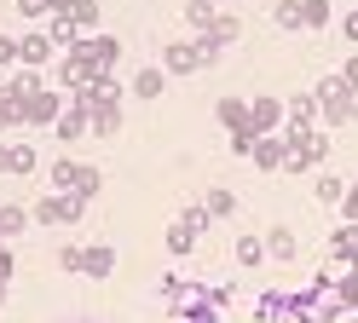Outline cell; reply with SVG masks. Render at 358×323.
<instances>
[{
    "label": "cell",
    "mask_w": 358,
    "mask_h": 323,
    "mask_svg": "<svg viewBox=\"0 0 358 323\" xmlns=\"http://www.w3.org/2000/svg\"><path fill=\"white\" fill-rule=\"evenodd\" d=\"M81 208H87V202H81L76 191H52V196L35 202L29 220H35V225H64V220H81Z\"/></svg>",
    "instance_id": "6da1fadb"
},
{
    "label": "cell",
    "mask_w": 358,
    "mask_h": 323,
    "mask_svg": "<svg viewBox=\"0 0 358 323\" xmlns=\"http://www.w3.org/2000/svg\"><path fill=\"white\" fill-rule=\"evenodd\" d=\"M58 110H64L58 92H52V87H35L29 99H24V122H29V127H47V122H52V127H58Z\"/></svg>",
    "instance_id": "7a4b0ae2"
},
{
    "label": "cell",
    "mask_w": 358,
    "mask_h": 323,
    "mask_svg": "<svg viewBox=\"0 0 358 323\" xmlns=\"http://www.w3.org/2000/svg\"><path fill=\"white\" fill-rule=\"evenodd\" d=\"M203 220H208L203 208H185V214H179V220L168 225V248H173V254H185V248L196 243V231H203Z\"/></svg>",
    "instance_id": "3957f363"
},
{
    "label": "cell",
    "mask_w": 358,
    "mask_h": 323,
    "mask_svg": "<svg viewBox=\"0 0 358 323\" xmlns=\"http://www.w3.org/2000/svg\"><path fill=\"white\" fill-rule=\"evenodd\" d=\"M0 173H35V145H24V138L0 145Z\"/></svg>",
    "instance_id": "277c9868"
},
{
    "label": "cell",
    "mask_w": 358,
    "mask_h": 323,
    "mask_svg": "<svg viewBox=\"0 0 358 323\" xmlns=\"http://www.w3.org/2000/svg\"><path fill=\"white\" fill-rule=\"evenodd\" d=\"M47 58H52V35H47V29H35V35H24V41H17V64H24V69L47 64Z\"/></svg>",
    "instance_id": "5b68a950"
},
{
    "label": "cell",
    "mask_w": 358,
    "mask_h": 323,
    "mask_svg": "<svg viewBox=\"0 0 358 323\" xmlns=\"http://www.w3.org/2000/svg\"><path fill=\"white\" fill-rule=\"evenodd\" d=\"M81 271L87 277H110V271H116V248H110V243H87L81 248Z\"/></svg>",
    "instance_id": "8992f818"
},
{
    "label": "cell",
    "mask_w": 358,
    "mask_h": 323,
    "mask_svg": "<svg viewBox=\"0 0 358 323\" xmlns=\"http://www.w3.org/2000/svg\"><path fill=\"white\" fill-rule=\"evenodd\" d=\"M87 122H93V110H87L81 99H70V104H64V115H58V138H81Z\"/></svg>",
    "instance_id": "52a82bcc"
},
{
    "label": "cell",
    "mask_w": 358,
    "mask_h": 323,
    "mask_svg": "<svg viewBox=\"0 0 358 323\" xmlns=\"http://www.w3.org/2000/svg\"><path fill=\"white\" fill-rule=\"evenodd\" d=\"M283 122V104L278 99H255L249 104V133H266V127H278Z\"/></svg>",
    "instance_id": "ba28073f"
},
{
    "label": "cell",
    "mask_w": 358,
    "mask_h": 323,
    "mask_svg": "<svg viewBox=\"0 0 358 323\" xmlns=\"http://www.w3.org/2000/svg\"><path fill=\"white\" fill-rule=\"evenodd\" d=\"M87 52H93V64L110 76V64L122 58V41H116V35H93V41H87Z\"/></svg>",
    "instance_id": "9c48e42d"
},
{
    "label": "cell",
    "mask_w": 358,
    "mask_h": 323,
    "mask_svg": "<svg viewBox=\"0 0 358 323\" xmlns=\"http://www.w3.org/2000/svg\"><path fill=\"white\" fill-rule=\"evenodd\" d=\"M162 81H168V69H162V64H145L139 76H133V92H139V99H156V92H162Z\"/></svg>",
    "instance_id": "30bf717a"
},
{
    "label": "cell",
    "mask_w": 358,
    "mask_h": 323,
    "mask_svg": "<svg viewBox=\"0 0 358 323\" xmlns=\"http://www.w3.org/2000/svg\"><path fill=\"white\" fill-rule=\"evenodd\" d=\"M29 225V208H17V202H0V243L17 237V231Z\"/></svg>",
    "instance_id": "8fae6325"
},
{
    "label": "cell",
    "mask_w": 358,
    "mask_h": 323,
    "mask_svg": "<svg viewBox=\"0 0 358 323\" xmlns=\"http://www.w3.org/2000/svg\"><path fill=\"white\" fill-rule=\"evenodd\" d=\"M231 208H237V196L226 191V185H220V191H208V196H203V214H208V220H226Z\"/></svg>",
    "instance_id": "7c38bea8"
},
{
    "label": "cell",
    "mask_w": 358,
    "mask_h": 323,
    "mask_svg": "<svg viewBox=\"0 0 358 323\" xmlns=\"http://www.w3.org/2000/svg\"><path fill=\"white\" fill-rule=\"evenodd\" d=\"M52 179H58V191H76V179H81V162H76V156H58V162H52Z\"/></svg>",
    "instance_id": "4fadbf2b"
},
{
    "label": "cell",
    "mask_w": 358,
    "mask_h": 323,
    "mask_svg": "<svg viewBox=\"0 0 358 323\" xmlns=\"http://www.w3.org/2000/svg\"><path fill=\"white\" fill-rule=\"evenodd\" d=\"M87 127H93V133H116V127H122V104H99Z\"/></svg>",
    "instance_id": "5bb4252c"
},
{
    "label": "cell",
    "mask_w": 358,
    "mask_h": 323,
    "mask_svg": "<svg viewBox=\"0 0 358 323\" xmlns=\"http://www.w3.org/2000/svg\"><path fill=\"white\" fill-rule=\"evenodd\" d=\"M64 17H70L76 29H93V23H99V0H76V6L64 12Z\"/></svg>",
    "instance_id": "9a60e30c"
},
{
    "label": "cell",
    "mask_w": 358,
    "mask_h": 323,
    "mask_svg": "<svg viewBox=\"0 0 358 323\" xmlns=\"http://www.w3.org/2000/svg\"><path fill=\"white\" fill-rule=\"evenodd\" d=\"M12 122H24V99L0 87V127H12Z\"/></svg>",
    "instance_id": "2e32d148"
},
{
    "label": "cell",
    "mask_w": 358,
    "mask_h": 323,
    "mask_svg": "<svg viewBox=\"0 0 358 323\" xmlns=\"http://www.w3.org/2000/svg\"><path fill=\"white\" fill-rule=\"evenodd\" d=\"M255 162H260V168H278V162H283V145H278V138H255Z\"/></svg>",
    "instance_id": "e0dca14e"
},
{
    "label": "cell",
    "mask_w": 358,
    "mask_h": 323,
    "mask_svg": "<svg viewBox=\"0 0 358 323\" xmlns=\"http://www.w3.org/2000/svg\"><path fill=\"white\" fill-rule=\"evenodd\" d=\"M76 196L87 202V196H99V168H87L81 162V179H76Z\"/></svg>",
    "instance_id": "ac0fdd59"
},
{
    "label": "cell",
    "mask_w": 358,
    "mask_h": 323,
    "mask_svg": "<svg viewBox=\"0 0 358 323\" xmlns=\"http://www.w3.org/2000/svg\"><path fill=\"white\" fill-rule=\"evenodd\" d=\"M278 23H283V29H301V0H283V6H278Z\"/></svg>",
    "instance_id": "d6986e66"
},
{
    "label": "cell",
    "mask_w": 358,
    "mask_h": 323,
    "mask_svg": "<svg viewBox=\"0 0 358 323\" xmlns=\"http://www.w3.org/2000/svg\"><path fill=\"white\" fill-rule=\"evenodd\" d=\"M301 17L312 23V29H318V23L329 17V0H301Z\"/></svg>",
    "instance_id": "ffe728a7"
},
{
    "label": "cell",
    "mask_w": 358,
    "mask_h": 323,
    "mask_svg": "<svg viewBox=\"0 0 358 323\" xmlns=\"http://www.w3.org/2000/svg\"><path fill=\"white\" fill-rule=\"evenodd\" d=\"M272 254H278V260H289V254H295V237H289V231H283V225L272 231Z\"/></svg>",
    "instance_id": "44dd1931"
},
{
    "label": "cell",
    "mask_w": 358,
    "mask_h": 323,
    "mask_svg": "<svg viewBox=\"0 0 358 323\" xmlns=\"http://www.w3.org/2000/svg\"><path fill=\"white\" fill-rule=\"evenodd\" d=\"M52 0H17V17H47Z\"/></svg>",
    "instance_id": "7402d4cb"
},
{
    "label": "cell",
    "mask_w": 358,
    "mask_h": 323,
    "mask_svg": "<svg viewBox=\"0 0 358 323\" xmlns=\"http://www.w3.org/2000/svg\"><path fill=\"white\" fill-rule=\"evenodd\" d=\"M237 260L255 266V260H260V237H243V243H237Z\"/></svg>",
    "instance_id": "603a6c76"
},
{
    "label": "cell",
    "mask_w": 358,
    "mask_h": 323,
    "mask_svg": "<svg viewBox=\"0 0 358 323\" xmlns=\"http://www.w3.org/2000/svg\"><path fill=\"white\" fill-rule=\"evenodd\" d=\"M0 64H17V41L12 35H0Z\"/></svg>",
    "instance_id": "cb8c5ba5"
},
{
    "label": "cell",
    "mask_w": 358,
    "mask_h": 323,
    "mask_svg": "<svg viewBox=\"0 0 358 323\" xmlns=\"http://www.w3.org/2000/svg\"><path fill=\"white\" fill-rule=\"evenodd\" d=\"M347 214L358 220V185H352V191H347Z\"/></svg>",
    "instance_id": "d4e9b609"
}]
</instances>
